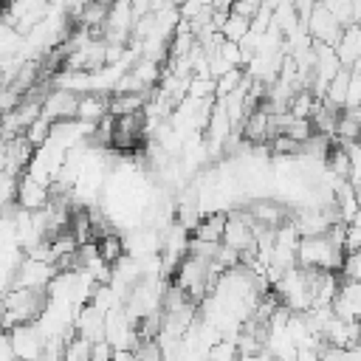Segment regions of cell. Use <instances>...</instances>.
Here are the masks:
<instances>
[{
  "label": "cell",
  "instance_id": "cell-1",
  "mask_svg": "<svg viewBox=\"0 0 361 361\" xmlns=\"http://www.w3.org/2000/svg\"><path fill=\"white\" fill-rule=\"evenodd\" d=\"M48 305V290H34V288H8L3 307H6V330L17 324H31L42 316Z\"/></svg>",
  "mask_w": 361,
  "mask_h": 361
},
{
  "label": "cell",
  "instance_id": "cell-9",
  "mask_svg": "<svg viewBox=\"0 0 361 361\" xmlns=\"http://www.w3.org/2000/svg\"><path fill=\"white\" fill-rule=\"evenodd\" d=\"M341 279H350V282H361V248H353L344 254V262H341Z\"/></svg>",
  "mask_w": 361,
  "mask_h": 361
},
{
  "label": "cell",
  "instance_id": "cell-12",
  "mask_svg": "<svg viewBox=\"0 0 361 361\" xmlns=\"http://www.w3.org/2000/svg\"><path fill=\"white\" fill-rule=\"evenodd\" d=\"M113 344L107 341V338H102V341H96L93 344V350H90V361H113Z\"/></svg>",
  "mask_w": 361,
  "mask_h": 361
},
{
  "label": "cell",
  "instance_id": "cell-2",
  "mask_svg": "<svg viewBox=\"0 0 361 361\" xmlns=\"http://www.w3.org/2000/svg\"><path fill=\"white\" fill-rule=\"evenodd\" d=\"M6 338L17 355V361H39L45 347H48V338L45 333L37 327V322L31 324H17L11 330H6Z\"/></svg>",
  "mask_w": 361,
  "mask_h": 361
},
{
  "label": "cell",
  "instance_id": "cell-3",
  "mask_svg": "<svg viewBox=\"0 0 361 361\" xmlns=\"http://www.w3.org/2000/svg\"><path fill=\"white\" fill-rule=\"evenodd\" d=\"M59 274V265L56 262H48V259H34V257H25L17 271H14V279L8 288H34V290H48V285L54 282V276Z\"/></svg>",
  "mask_w": 361,
  "mask_h": 361
},
{
  "label": "cell",
  "instance_id": "cell-7",
  "mask_svg": "<svg viewBox=\"0 0 361 361\" xmlns=\"http://www.w3.org/2000/svg\"><path fill=\"white\" fill-rule=\"evenodd\" d=\"M350 73H353V68H341V71H338V73L330 79V85L324 87V102H327L330 107H336V110H344V107H347Z\"/></svg>",
  "mask_w": 361,
  "mask_h": 361
},
{
  "label": "cell",
  "instance_id": "cell-4",
  "mask_svg": "<svg viewBox=\"0 0 361 361\" xmlns=\"http://www.w3.org/2000/svg\"><path fill=\"white\" fill-rule=\"evenodd\" d=\"M307 31H310V37H313L316 42L336 45V42L341 39V34H344V25H341V20L319 0V3L313 6L310 17H307Z\"/></svg>",
  "mask_w": 361,
  "mask_h": 361
},
{
  "label": "cell",
  "instance_id": "cell-8",
  "mask_svg": "<svg viewBox=\"0 0 361 361\" xmlns=\"http://www.w3.org/2000/svg\"><path fill=\"white\" fill-rule=\"evenodd\" d=\"M99 251H102L104 262L116 265V262L127 254V245H124V240H121V237H116V234H104V237L99 240Z\"/></svg>",
  "mask_w": 361,
  "mask_h": 361
},
{
  "label": "cell",
  "instance_id": "cell-6",
  "mask_svg": "<svg viewBox=\"0 0 361 361\" xmlns=\"http://www.w3.org/2000/svg\"><path fill=\"white\" fill-rule=\"evenodd\" d=\"M51 203V189L48 183L37 180L34 175L23 172L20 175V186H17V206L20 209H28V212H39Z\"/></svg>",
  "mask_w": 361,
  "mask_h": 361
},
{
  "label": "cell",
  "instance_id": "cell-5",
  "mask_svg": "<svg viewBox=\"0 0 361 361\" xmlns=\"http://www.w3.org/2000/svg\"><path fill=\"white\" fill-rule=\"evenodd\" d=\"M79 102L82 93L76 90H65V87H54L51 93H45L42 102V116H48L51 121H68L79 116Z\"/></svg>",
  "mask_w": 361,
  "mask_h": 361
},
{
  "label": "cell",
  "instance_id": "cell-10",
  "mask_svg": "<svg viewBox=\"0 0 361 361\" xmlns=\"http://www.w3.org/2000/svg\"><path fill=\"white\" fill-rule=\"evenodd\" d=\"M243 82H245V76H243L237 68H231L228 73L217 76V99H226V96H228V93H234Z\"/></svg>",
  "mask_w": 361,
  "mask_h": 361
},
{
  "label": "cell",
  "instance_id": "cell-11",
  "mask_svg": "<svg viewBox=\"0 0 361 361\" xmlns=\"http://www.w3.org/2000/svg\"><path fill=\"white\" fill-rule=\"evenodd\" d=\"M350 107H361V71H355V68L350 73V90H347V107L344 110H350Z\"/></svg>",
  "mask_w": 361,
  "mask_h": 361
}]
</instances>
